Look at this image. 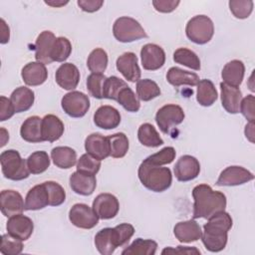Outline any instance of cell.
I'll list each match as a JSON object with an SVG mask.
<instances>
[{
	"label": "cell",
	"mask_w": 255,
	"mask_h": 255,
	"mask_svg": "<svg viewBox=\"0 0 255 255\" xmlns=\"http://www.w3.org/2000/svg\"><path fill=\"white\" fill-rule=\"evenodd\" d=\"M22 240L13 237L9 233L3 234L1 237L0 252L4 255H18L23 250Z\"/></svg>",
	"instance_id": "cell-45"
},
{
	"label": "cell",
	"mask_w": 255,
	"mask_h": 255,
	"mask_svg": "<svg viewBox=\"0 0 255 255\" xmlns=\"http://www.w3.org/2000/svg\"><path fill=\"white\" fill-rule=\"evenodd\" d=\"M173 234L179 242L190 243L200 239L202 231L200 225L194 219H190L176 223L173 228Z\"/></svg>",
	"instance_id": "cell-20"
},
{
	"label": "cell",
	"mask_w": 255,
	"mask_h": 255,
	"mask_svg": "<svg viewBox=\"0 0 255 255\" xmlns=\"http://www.w3.org/2000/svg\"><path fill=\"white\" fill-rule=\"evenodd\" d=\"M245 73V66L240 60H232L228 62L221 72L223 83L232 86L239 87L243 81Z\"/></svg>",
	"instance_id": "cell-29"
},
{
	"label": "cell",
	"mask_w": 255,
	"mask_h": 255,
	"mask_svg": "<svg viewBox=\"0 0 255 255\" xmlns=\"http://www.w3.org/2000/svg\"><path fill=\"white\" fill-rule=\"evenodd\" d=\"M69 219L78 228L92 229L98 224L100 218L93 207L85 203H76L69 211Z\"/></svg>",
	"instance_id": "cell-9"
},
{
	"label": "cell",
	"mask_w": 255,
	"mask_h": 255,
	"mask_svg": "<svg viewBox=\"0 0 255 255\" xmlns=\"http://www.w3.org/2000/svg\"><path fill=\"white\" fill-rule=\"evenodd\" d=\"M101 168V160L93 157L89 153H84L77 161V171L85 174L96 175Z\"/></svg>",
	"instance_id": "cell-43"
},
{
	"label": "cell",
	"mask_w": 255,
	"mask_h": 255,
	"mask_svg": "<svg viewBox=\"0 0 255 255\" xmlns=\"http://www.w3.org/2000/svg\"><path fill=\"white\" fill-rule=\"evenodd\" d=\"M1 212L6 217L20 214L25 209V202L22 195L12 189H4L0 194Z\"/></svg>",
	"instance_id": "cell-15"
},
{
	"label": "cell",
	"mask_w": 255,
	"mask_h": 255,
	"mask_svg": "<svg viewBox=\"0 0 255 255\" xmlns=\"http://www.w3.org/2000/svg\"><path fill=\"white\" fill-rule=\"evenodd\" d=\"M197 92H196V101L202 107H210L217 100V91L214 84L207 79L200 80L198 82Z\"/></svg>",
	"instance_id": "cell-33"
},
{
	"label": "cell",
	"mask_w": 255,
	"mask_h": 255,
	"mask_svg": "<svg viewBox=\"0 0 255 255\" xmlns=\"http://www.w3.org/2000/svg\"><path fill=\"white\" fill-rule=\"evenodd\" d=\"M137 138L142 145L148 147H157L163 144V140L159 136V133L155 128L148 123L139 126L137 130Z\"/></svg>",
	"instance_id": "cell-35"
},
{
	"label": "cell",
	"mask_w": 255,
	"mask_h": 255,
	"mask_svg": "<svg viewBox=\"0 0 255 255\" xmlns=\"http://www.w3.org/2000/svg\"><path fill=\"white\" fill-rule=\"evenodd\" d=\"M48 193H49V199L51 206H59L63 204L66 200V192L65 189L56 181H45L44 182Z\"/></svg>",
	"instance_id": "cell-49"
},
{
	"label": "cell",
	"mask_w": 255,
	"mask_h": 255,
	"mask_svg": "<svg viewBox=\"0 0 255 255\" xmlns=\"http://www.w3.org/2000/svg\"><path fill=\"white\" fill-rule=\"evenodd\" d=\"M118 71L128 82H137L140 80V69L137 64V57L132 52H126L122 54L116 62Z\"/></svg>",
	"instance_id": "cell-16"
},
{
	"label": "cell",
	"mask_w": 255,
	"mask_h": 255,
	"mask_svg": "<svg viewBox=\"0 0 255 255\" xmlns=\"http://www.w3.org/2000/svg\"><path fill=\"white\" fill-rule=\"evenodd\" d=\"M21 77L27 86H40L46 82L48 71L43 63L30 62L23 67Z\"/></svg>",
	"instance_id": "cell-21"
},
{
	"label": "cell",
	"mask_w": 255,
	"mask_h": 255,
	"mask_svg": "<svg viewBox=\"0 0 255 255\" xmlns=\"http://www.w3.org/2000/svg\"><path fill=\"white\" fill-rule=\"evenodd\" d=\"M107 77L103 74H94L87 78V89L90 95L96 99H104V86Z\"/></svg>",
	"instance_id": "cell-44"
},
{
	"label": "cell",
	"mask_w": 255,
	"mask_h": 255,
	"mask_svg": "<svg viewBox=\"0 0 255 255\" xmlns=\"http://www.w3.org/2000/svg\"><path fill=\"white\" fill-rule=\"evenodd\" d=\"M95 245L100 254L112 255L119 247L115 229L111 227L101 229L95 235Z\"/></svg>",
	"instance_id": "cell-26"
},
{
	"label": "cell",
	"mask_w": 255,
	"mask_h": 255,
	"mask_svg": "<svg viewBox=\"0 0 255 255\" xmlns=\"http://www.w3.org/2000/svg\"><path fill=\"white\" fill-rule=\"evenodd\" d=\"M85 149L93 157L103 160L110 156V142L108 136L94 132L89 134L85 139Z\"/></svg>",
	"instance_id": "cell-17"
},
{
	"label": "cell",
	"mask_w": 255,
	"mask_h": 255,
	"mask_svg": "<svg viewBox=\"0 0 255 255\" xmlns=\"http://www.w3.org/2000/svg\"><path fill=\"white\" fill-rule=\"evenodd\" d=\"M51 158L54 164L63 169H68L77 163V153L69 146H56L51 151Z\"/></svg>",
	"instance_id": "cell-32"
},
{
	"label": "cell",
	"mask_w": 255,
	"mask_h": 255,
	"mask_svg": "<svg viewBox=\"0 0 255 255\" xmlns=\"http://www.w3.org/2000/svg\"><path fill=\"white\" fill-rule=\"evenodd\" d=\"M184 117V112L180 106L168 104L157 111L155 115V122L162 132L169 133L173 127L183 122Z\"/></svg>",
	"instance_id": "cell-7"
},
{
	"label": "cell",
	"mask_w": 255,
	"mask_h": 255,
	"mask_svg": "<svg viewBox=\"0 0 255 255\" xmlns=\"http://www.w3.org/2000/svg\"><path fill=\"white\" fill-rule=\"evenodd\" d=\"M254 179L252 172L238 165H231L223 169L216 181L218 186H236Z\"/></svg>",
	"instance_id": "cell-10"
},
{
	"label": "cell",
	"mask_w": 255,
	"mask_h": 255,
	"mask_svg": "<svg viewBox=\"0 0 255 255\" xmlns=\"http://www.w3.org/2000/svg\"><path fill=\"white\" fill-rule=\"evenodd\" d=\"M0 131H1V146H4L9 139V133L4 128H1Z\"/></svg>",
	"instance_id": "cell-59"
},
{
	"label": "cell",
	"mask_w": 255,
	"mask_h": 255,
	"mask_svg": "<svg viewBox=\"0 0 255 255\" xmlns=\"http://www.w3.org/2000/svg\"><path fill=\"white\" fill-rule=\"evenodd\" d=\"M14 107L10 101V99L1 96L0 97V121L4 122L12 118L15 114Z\"/></svg>",
	"instance_id": "cell-52"
},
{
	"label": "cell",
	"mask_w": 255,
	"mask_h": 255,
	"mask_svg": "<svg viewBox=\"0 0 255 255\" xmlns=\"http://www.w3.org/2000/svg\"><path fill=\"white\" fill-rule=\"evenodd\" d=\"M173 171L178 181H190L198 176L200 172V163L194 156L185 154L178 158L173 167Z\"/></svg>",
	"instance_id": "cell-12"
},
{
	"label": "cell",
	"mask_w": 255,
	"mask_h": 255,
	"mask_svg": "<svg viewBox=\"0 0 255 255\" xmlns=\"http://www.w3.org/2000/svg\"><path fill=\"white\" fill-rule=\"evenodd\" d=\"M221 103L224 110L229 114L239 113L240 103L242 101V93L237 87L229 86L225 83H220Z\"/></svg>",
	"instance_id": "cell-24"
},
{
	"label": "cell",
	"mask_w": 255,
	"mask_h": 255,
	"mask_svg": "<svg viewBox=\"0 0 255 255\" xmlns=\"http://www.w3.org/2000/svg\"><path fill=\"white\" fill-rule=\"evenodd\" d=\"M193 213L192 218L208 219L217 212L224 211L226 196L217 190H213L208 184L202 183L192 189Z\"/></svg>",
	"instance_id": "cell-2"
},
{
	"label": "cell",
	"mask_w": 255,
	"mask_h": 255,
	"mask_svg": "<svg viewBox=\"0 0 255 255\" xmlns=\"http://www.w3.org/2000/svg\"><path fill=\"white\" fill-rule=\"evenodd\" d=\"M61 106L69 117L82 118L90 109V100L86 94L79 91H72L62 98Z\"/></svg>",
	"instance_id": "cell-8"
},
{
	"label": "cell",
	"mask_w": 255,
	"mask_h": 255,
	"mask_svg": "<svg viewBox=\"0 0 255 255\" xmlns=\"http://www.w3.org/2000/svg\"><path fill=\"white\" fill-rule=\"evenodd\" d=\"M254 104H255V98L253 95H248L247 97L242 98V101L240 103L239 112L248 121V123H254V120H255Z\"/></svg>",
	"instance_id": "cell-51"
},
{
	"label": "cell",
	"mask_w": 255,
	"mask_h": 255,
	"mask_svg": "<svg viewBox=\"0 0 255 255\" xmlns=\"http://www.w3.org/2000/svg\"><path fill=\"white\" fill-rule=\"evenodd\" d=\"M27 165L32 174H40L50 166V157L44 150H38L30 154L27 158Z\"/></svg>",
	"instance_id": "cell-38"
},
{
	"label": "cell",
	"mask_w": 255,
	"mask_h": 255,
	"mask_svg": "<svg viewBox=\"0 0 255 255\" xmlns=\"http://www.w3.org/2000/svg\"><path fill=\"white\" fill-rule=\"evenodd\" d=\"M94 123L103 129L116 128L121 123L120 112L112 106H101L94 114Z\"/></svg>",
	"instance_id": "cell-19"
},
{
	"label": "cell",
	"mask_w": 255,
	"mask_h": 255,
	"mask_svg": "<svg viewBox=\"0 0 255 255\" xmlns=\"http://www.w3.org/2000/svg\"><path fill=\"white\" fill-rule=\"evenodd\" d=\"M119 247L126 246L134 233V227L129 223H121L114 227Z\"/></svg>",
	"instance_id": "cell-50"
},
{
	"label": "cell",
	"mask_w": 255,
	"mask_h": 255,
	"mask_svg": "<svg viewBox=\"0 0 255 255\" xmlns=\"http://www.w3.org/2000/svg\"><path fill=\"white\" fill-rule=\"evenodd\" d=\"M117 102L128 112L136 113L140 109V103L133 93V91L128 87H125L118 95Z\"/></svg>",
	"instance_id": "cell-41"
},
{
	"label": "cell",
	"mask_w": 255,
	"mask_h": 255,
	"mask_svg": "<svg viewBox=\"0 0 255 255\" xmlns=\"http://www.w3.org/2000/svg\"><path fill=\"white\" fill-rule=\"evenodd\" d=\"M229 9L233 16L237 19H246L253 11L252 0H231L229 1Z\"/></svg>",
	"instance_id": "cell-48"
},
{
	"label": "cell",
	"mask_w": 255,
	"mask_h": 255,
	"mask_svg": "<svg viewBox=\"0 0 255 255\" xmlns=\"http://www.w3.org/2000/svg\"><path fill=\"white\" fill-rule=\"evenodd\" d=\"M161 254H200V251L196 247L189 246H177V247H166L161 251Z\"/></svg>",
	"instance_id": "cell-54"
},
{
	"label": "cell",
	"mask_w": 255,
	"mask_h": 255,
	"mask_svg": "<svg viewBox=\"0 0 255 255\" xmlns=\"http://www.w3.org/2000/svg\"><path fill=\"white\" fill-rule=\"evenodd\" d=\"M3 175L10 180H23L30 174L27 159H23L15 149L4 150L0 155Z\"/></svg>",
	"instance_id": "cell-4"
},
{
	"label": "cell",
	"mask_w": 255,
	"mask_h": 255,
	"mask_svg": "<svg viewBox=\"0 0 255 255\" xmlns=\"http://www.w3.org/2000/svg\"><path fill=\"white\" fill-rule=\"evenodd\" d=\"M78 6L85 12L93 13L103 6L104 1L103 0H78Z\"/></svg>",
	"instance_id": "cell-55"
},
{
	"label": "cell",
	"mask_w": 255,
	"mask_h": 255,
	"mask_svg": "<svg viewBox=\"0 0 255 255\" xmlns=\"http://www.w3.org/2000/svg\"><path fill=\"white\" fill-rule=\"evenodd\" d=\"M56 83L64 90L72 91L77 88L80 81V72L72 63L62 64L55 74Z\"/></svg>",
	"instance_id": "cell-18"
},
{
	"label": "cell",
	"mask_w": 255,
	"mask_h": 255,
	"mask_svg": "<svg viewBox=\"0 0 255 255\" xmlns=\"http://www.w3.org/2000/svg\"><path fill=\"white\" fill-rule=\"evenodd\" d=\"M70 187L80 195H91L97 187V179L95 175L85 174L80 171H75L70 176Z\"/></svg>",
	"instance_id": "cell-23"
},
{
	"label": "cell",
	"mask_w": 255,
	"mask_h": 255,
	"mask_svg": "<svg viewBox=\"0 0 255 255\" xmlns=\"http://www.w3.org/2000/svg\"><path fill=\"white\" fill-rule=\"evenodd\" d=\"M127 86L128 84L125 81L116 76L107 78L104 86V99L117 101L119 93Z\"/></svg>",
	"instance_id": "cell-46"
},
{
	"label": "cell",
	"mask_w": 255,
	"mask_h": 255,
	"mask_svg": "<svg viewBox=\"0 0 255 255\" xmlns=\"http://www.w3.org/2000/svg\"><path fill=\"white\" fill-rule=\"evenodd\" d=\"M166 80L170 85L174 87H179L183 85L193 87L196 86L200 81L197 74L193 72L184 71L177 67H171L167 71Z\"/></svg>",
	"instance_id": "cell-31"
},
{
	"label": "cell",
	"mask_w": 255,
	"mask_h": 255,
	"mask_svg": "<svg viewBox=\"0 0 255 255\" xmlns=\"http://www.w3.org/2000/svg\"><path fill=\"white\" fill-rule=\"evenodd\" d=\"M114 37L122 43H130L142 38H146L147 35L141 25L131 17H120L113 25Z\"/></svg>",
	"instance_id": "cell-6"
},
{
	"label": "cell",
	"mask_w": 255,
	"mask_h": 255,
	"mask_svg": "<svg viewBox=\"0 0 255 255\" xmlns=\"http://www.w3.org/2000/svg\"><path fill=\"white\" fill-rule=\"evenodd\" d=\"M160 89L155 82L149 79H142L136 82V96L143 102H148L160 95Z\"/></svg>",
	"instance_id": "cell-39"
},
{
	"label": "cell",
	"mask_w": 255,
	"mask_h": 255,
	"mask_svg": "<svg viewBox=\"0 0 255 255\" xmlns=\"http://www.w3.org/2000/svg\"><path fill=\"white\" fill-rule=\"evenodd\" d=\"M49 204V193L44 182L33 186L25 197V210H40Z\"/></svg>",
	"instance_id": "cell-25"
},
{
	"label": "cell",
	"mask_w": 255,
	"mask_h": 255,
	"mask_svg": "<svg viewBox=\"0 0 255 255\" xmlns=\"http://www.w3.org/2000/svg\"><path fill=\"white\" fill-rule=\"evenodd\" d=\"M178 0H153L152 5L154 9L160 13H170L174 11L179 5Z\"/></svg>",
	"instance_id": "cell-53"
},
{
	"label": "cell",
	"mask_w": 255,
	"mask_h": 255,
	"mask_svg": "<svg viewBox=\"0 0 255 255\" xmlns=\"http://www.w3.org/2000/svg\"><path fill=\"white\" fill-rule=\"evenodd\" d=\"M232 223L231 216L225 210L209 217L207 223L203 225L200 237L204 247L210 252L222 251L227 244V234L232 227Z\"/></svg>",
	"instance_id": "cell-1"
},
{
	"label": "cell",
	"mask_w": 255,
	"mask_h": 255,
	"mask_svg": "<svg viewBox=\"0 0 255 255\" xmlns=\"http://www.w3.org/2000/svg\"><path fill=\"white\" fill-rule=\"evenodd\" d=\"M21 137L28 142H41L42 136V119L38 116L27 118L20 128Z\"/></svg>",
	"instance_id": "cell-28"
},
{
	"label": "cell",
	"mask_w": 255,
	"mask_h": 255,
	"mask_svg": "<svg viewBox=\"0 0 255 255\" xmlns=\"http://www.w3.org/2000/svg\"><path fill=\"white\" fill-rule=\"evenodd\" d=\"M185 34L186 37L195 44H206L213 37L214 24L209 17L205 15H196L187 22Z\"/></svg>",
	"instance_id": "cell-5"
},
{
	"label": "cell",
	"mask_w": 255,
	"mask_h": 255,
	"mask_svg": "<svg viewBox=\"0 0 255 255\" xmlns=\"http://www.w3.org/2000/svg\"><path fill=\"white\" fill-rule=\"evenodd\" d=\"M10 101L14 107L16 113H22L28 111L34 104L35 95L34 92L27 87H18L16 88L11 96Z\"/></svg>",
	"instance_id": "cell-30"
},
{
	"label": "cell",
	"mask_w": 255,
	"mask_h": 255,
	"mask_svg": "<svg viewBox=\"0 0 255 255\" xmlns=\"http://www.w3.org/2000/svg\"><path fill=\"white\" fill-rule=\"evenodd\" d=\"M141 65L144 70L156 71L165 63V53L156 44H145L140 50Z\"/></svg>",
	"instance_id": "cell-14"
},
{
	"label": "cell",
	"mask_w": 255,
	"mask_h": 255,
	"mask_svg": "<svg viewBox=\"0 0 255 255\" xmlns=\"http://www.w3.org/2000/svg\"><path fill=\"white\" fill-rule=\"evenodd\" d=\"M56 37L51 31H43L37 37L35 42V58L37 62L43 63L44 65H49L52 63L51 60V50Z\"/></svg>",
	"instance_id": "cell-22"
},
{
	"label": "cell",
	"mask_w": 255,
	"mask_h": 255,
	"mask_svg": "<svg viewBox=\"0 0 255 255\" xmlns=\"http://www.w3.org/2000/svg\"><path fill=\"white\" fill-rule=\"evenodd\" d=\"M110 142V155L114 158L124 157L128 150V139L124 132H117L108 136Z\"/></svg>",
	"instance_id": "cell-37"
},
{
	"label": "cell",
	"mask_w": 255,
	"mask_h": 255,
	"mask_svg": "<svg viewBox=\"0 0 255 255\" xmlns=\"http://www.w3.org/2000/svg\"><path fill=\"white\" fill-rule=\"evenodd\" d=\"M0 43L1 44H6L9 42L10 39V29L4 19H0Z\"/></svg>",
	"instance_id": "cell-56"
},
{
	"label": "cell",
	"mask_w": 255,
	"mask_h": 255,
	"mask_svg": "<svg viewBox=\"0 0 255 255\" xmlns=\"http://www.w3.org/2000/svg\"><path fill=\"white\" fill-rule=\"evenodd\" d=\"M71 52V42L65 37H58L56 38L51 50V60L52 62H64L69 58Z\"/></svg>",
	"instance_id": "cell-42"
},
{
	"label": "cell",
	"mask_w": 255,
	"mask_h": 255,
	"mask_svg": "<svg viewBox=\"0 0 255 255\" xmlns=\"http://www.w3.org/2000/svg\"><path fill=\"white\" fill-rule=\"evenodd\" d=\"M69 1H63V0H51V1H45V3L52 7H62L66 4H68Z\"/></svg>",
	"instance_id": "cell-58"
},
{
	"label": "cell",
	"mask_w": 255,
	"mask_h": 255,
	"mask_svg": "<svg viewBox=\"0 0 255 255\" xmlns=\"http://www.w3.org/2000/svg\"><path fill=\"white\" fill-rule=\"evenodd\" d=\"M64 124L55 115H46L42 119V136L44 141L54 142L64 133Z\"/></svg>",
	"instance_id": "cell-27"
},
{
	"label": "cell",
	"mask_w": 255,
	"mask_h": 255,
	"mask_svg": "<svg viewBox=\"0 0 255 255\" xmlns=\"http://www.w3.org/2000/svg\"><path fill=\"white\" fill-rule=\"evenodd\" d=\"M173 61L194 71L200 70V60L198 56L187 48H178L175 50L173 53Z\"/></svg>",
	"instance_id": "cell-40"
},
{
	"label": "cell",
	"mask_w": 255,
	"mask_h": 255,
	"mask_svg": "<svg viewBox=\"0 0 255 255\" xmlns=\"http://www.w3.org/2000/svg\"><path fill=\"white\" fill-rule=\"evenodd\" d=\"M157 249V243L151 239L136 238L129 246L126 247L123 255H154Z\"/></svg>",
	"instance_id": "cell-34"
},
{
	"label": "cell",
	"mask_w": 255,
	"mask_h": 255,
	"mask_svg": "<svg viewBox=\"0 0 255 255\" xmlns=\"http://www.w3.org/2000/svg\"><path fill=\"white\" fill-rule=\"evenodd\" d=\"M245 136L251 141V142H254V123H248L246 126H245Z\"/></svg>",
	"instance_id": "cell-57"
},
{
	"label": "cell",
	"mask_w": 255,
	"mask_h": 255,
	"mask_svg": "<svg viewBox=\"0 0 255 255\" xmlns=\"http://www.w3.org/2000/svg\"><path fill=\"white\" fill-rule=\"evenodd\" d=\"M108 66V54L102 48L94 49L87 60L88 69L94 74H103Z\"/></svg>",
	"instance_id": "cell-36"
},
{
	"label": "cell",
	"mask_w": 255,
	"mask_h": 255,
	"mask_svg": "<svg viewBox=\"0 0 255 255\" xmlns=\"http://www.w3.org/2000/svg\"><path fill=\"white\" fill-rule=\"evenodd\" d=\"M138 179L141 184L153 192H163L172 182V174L168 167L154 165L143 160L138 166Z\"/></svg>",
	"instance_id": "cell-3"
},
{
	"label": "cell",
	"mask_w": 255,
	"mask_h": 255,
	"mask_svg": "<svg viewBox=\"0 0 255 255\" xmlns=\"http://www.w3.org/2000/svg\"><path fill=\"white\" fill-rule=\"evenodd\" d=\"M7 232L15 238L26 241L30 238L34 230V223L31 218L22 213L9 217L6 224Z\"/></svg>",
	"instance_id": "cell-13"
},
{
	"label": "cell",
	"mask_w": 255,
	"mask_h": 255,
	"mask_svg": "<svg viewBox=\"0 0 255 255\" xmlns=\"http://www.w3.org/2000/svg\"><path fill=\"white\" fill-rule=\"evenodd\" d=\"M176 152L174 147L172 146H165L162 149H160L159 151L147 156L144 160L147 161L148 163L154 164V165H165V164H169L173 161V159L175 158Z\"/></svg>",
	"instance_id": "cell-47"
},
{
	"label": "cell",
	"mask_w": 255,
	"mask_h": 255,
	"mask_svg": "<svg viewBox=\"0 0 255 255\" xmlns=\"http://www.w3.org/2000/svg\"><path fill=\"white\" fill-rule=\"evenodd\" d=\"M92 207L100 219L108 220L118 214L120 202L114 194L101 193L94 199Z\"/></svg>",
	"instance_id": "cell-11"
}]
</instances>
